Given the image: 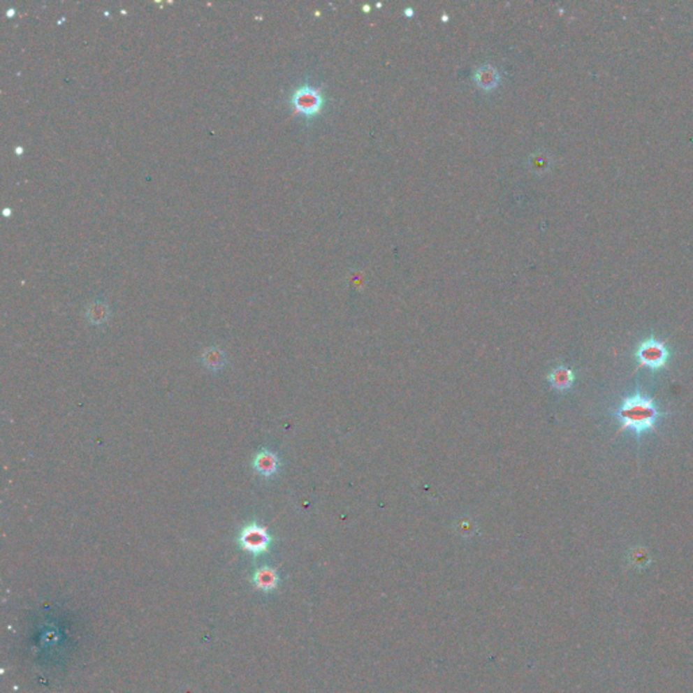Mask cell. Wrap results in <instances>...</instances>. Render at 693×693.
<instances>
[{
  "instance_id": "1",
  "label": "cell",
  "mask_w": 693,
  "mask_h": 693,
  "mask_svg": "<svg viewBox=\"0 0 693 693\" xmlns=\"http://www.w3.org/2000/svg\"><path fill=\"white\" fill-rule=\"evenodd\" d=\"M615 416L620 423L618 433L629 430L638 437H641L642 435L655 430L661 413L651 397H646L639 390H636L632 395L626 397L622 401Z\"/></svg>"
},
{
  "instance_id": "2",
  "label": "cell",
  "mask_w": 693,
  "mask_h": 693,
  "mask_svg": "<svg viewBox=\"0 0 693 693\" xmlns=\"http://www.w3.org/2000/svg\"><path fill=\"white\" fill-rule=\"evenodd\" d=\"M634 358L638 363V368H649L651 371H659L668 367L671 352L665 342H661L657 337L650 336L636 346Z\"/></svg>"
},
{
  "instance_id": "3",
  "label": "cell",
  "mask_w": 693,
  "mask_h": 693,
  "mask_svg": "<svg viewBox=\"0 0 693 693\" xmlns=\"http://www.w3.org/2000/svg\"><path fill=\"white\" fill-rule=\"evenodd\" d=\"M238 541L244 551L258 557L268 551L272 543V538L264 527L256 523H251L242 527V530L238 534Z\"/></svg>"
},
{
  "instance_id": "4",
  "label": "cell",
  "mask_w": 693,
  "mask_h": 693,
  "mask_svg": "<svg viewBox=\"0 0 693 693\" xmlns=\"http://www.w3.org/2000/svg\"><path fill=\"white\" fill-rule=\"evenodd\" d=\"M290 103L296 111L301 112L306 118H312L324 106V95L319 88L303 85L294 89Z\"/></svg>"
},
{
  "instance_id": "5",
  "label": "cell",
  "mask_w": 693,
  "mask_h": 693,
  "mask_svg": "<svg viewBox=\"0 0 693 693\" xmlns=\"http://www.w3.org/2000/svg\"><path fill=\"white\" fill-rule=\"evenodd\" d=\"M279 458L268 450H261L256 454L252 462L255 472L263 476H272L279 469Z\"/></svg>"
},
{
  "instance_id": "6",
  "label": "cell",
  "mask_w": 693,
  "mask_h": 693,
  "mask_svg": "<svg viewBox=\"0 0 693 693\" xmlns=\"http://www.w3.org/2000/svg\"><path fill=\"white\" fill-rule=\"evenodd\" d=\"M501 80V76L498 73L497 68L490 64H483L478 66V69L474 73V82L476 86L482 88L483 91H492L498 86Z\"/></svg>"
},
{
  "instance_id": "7",
  "label": "cell",
  "mask_w": 693,
  "mask_h": 693,
  "mask_svg": "<svg viewBox=\"0 0 693 693\" xmlns=\"http://www.w3.org/2000/svg\"><path fill=\"white\" fill-rule=\"evenodd\" d=\"M252 581L260 590L272 592L278 586L279 577H278V573L272 567L263 566L254 573Z\"/></svg>"
},
{
  "instance_id": "8",
  "label": "cell",
  "mask_w": 693,
  "mask_h": 693,
  "mask_svg": "<svg viewBox=\"0 0 693 693\" xmlns=\"http://www.w3.org/2000/svg\"><path fill=\"white\" fill-rule=\"evenodd\" d=\"M574 379H576V375H574L573 370L566 367V366H558L548 374L550 385L554 389L560 390V391L570 389L574 384Z\"/></svg>"
},
{
  "instance_id": "9",
  "label": "cell",
  "mask_w": 693,
  "mask_h": 693,
  "mask_svg": "<svg viewBox=\"0 0 693 693\" xmlns=\"http://www.w3.org/2000/svg\"><path fill=\"white\" fill-rule=\"evenodd\" d=\"M86 317L89 324H105L110 317V307L102 301H95L87 307Z\"/></svg>"
},
{
  "instance_id": "10",
  "label": "cell",
  "mask_w": 693,
  "mask_h": 693,
  "mask_svg": "<svg viewBox=\"0 0 693 693\" xmlns=\"http://www.w3.org/2000/svg\"><path fill=\"white\" fill-rule=\"evenodd\" d=\"M202 362L207 370L219 371L226 363V356L218 346H210L202 353Z\"/></svg>"
},
{
  "instance_id": "11",
  "label": "cell",
  "mask_w": 693,
  "mask_h": 693,
  "mask_svg": "<svg viewBox=\"0 0 693 693\" xmlns=\"http://www.w3.org/2000/svg\"><path fill=\"white\" fill-rule=\"evenodd\" d=\"M405 14H408V15H411V14H413V13H411V8H408V10H405Z\"/></svg>"
}]
</instances>
